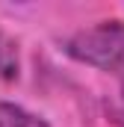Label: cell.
I'll return each mask as SVG.
<instances>
[{"label": "cell", "mask_w": 124, "mask_h": 127, "mask_svg": "<svg viewBox=\"0 0 124 127\" xmlns=\"http://www.w3.org/2000/svg\"><path fill=\"white\" fill-rule=\"evenodd\" d=\"M62 50L83 65L124 77V21H100L71 32L62 41Z\"/></svg>", "instance_id": "cell-1"}, {"label": "cell", "mask_w": 124, "mask_h": 127, "mask_svg": "<svg viewBox=\"0 0 124 127\" xmlns=\"http://www.w3.org/2000/svg\"><path fill=\"white\" fill-rule=\"evenodd\" d=\"M0 127H47V124L38 115H32L30 109L9 103V100H0Z\"/></svg>", "instance_id": "cell-2"}, {"label": "cell", "mask_w": 124, "mask_h": 127, "mask_svg": "<svg viewBox=\"0 0 124 127\" xmlns=\"http://www.w3.org/2000/svg\"><path fill=\"white\" fill-rule=\"evenodd\" d=\"M21 71V59H18V44L0 30V83H12Z\"/></svg>", "instance_id": "cell-3"}, {"label": "cell", "mask_w": 124, "mask_h": 127, "mask_svg": "<svg viewBox=\"0 0 124 127\" xmlns=\"http://www.w3.org/2000/svg\"><path fill=\"white\" fill-rule=\"evenodd\" d=\"M112 115H115V124L124 127V106H115V109H112Z\"/></svg>", "instance_id": "cell-4"}, {"label": "cell", "mask_w": 124, "mask_h": 127, "mask_svg": "<svg viewBox=\"0 0 124 127\" xmlns=\"http://www.w3.org/2000/svg\"><path fill=\"white\" fill-rule=\"evenodd\" d=\"M121 106H124V77H121Z\"/></svg>", "instance_id": "cell-5"}]
</instances>
